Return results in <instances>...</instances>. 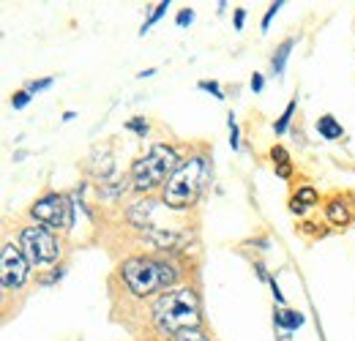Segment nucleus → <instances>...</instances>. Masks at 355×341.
Here are the masks:
<instances>
[{"label": "nucleus", "mask_w": 355, "mask_h": 341, "mask_svg": "<svg viewBox=\"0 0 355 341\" xmlns=\"http://www.w3.org/2000/svg\"><path fill=\"white\" fill-rule=\"evenodd\" d=\"M230 145H232V150H238V123L232 115H230Z\"/></svg>", "instance_id": "a211bd4d"}, {"label": "nucleus", "mask_w": 355, "mask_h": 341, "mask_svg": "<svg viewBox=\"0 0 355 341\" xmlns=\"http://www.w3.org/2000/svg\"><path fill=\"white\" fill-rule=\"evenodd\" d=\"M202 314H200V298L191 287H175L164 292L153 306V325L162 336H173L191 328H200Z\"/></svg>", "instance_id": "f257e3e1"}, {"label": "nucleus", "mask_w": 355, "mask_h": 341, "mask_svg": "<svg viewBox=\"0 0 355 341\" xmlns=\"http://www.w3.org/2000/svg\"><path fill=\"white\" fill-rule=\"evenodd\" d=\"M19 249H22V254L28 256L31 268H49L63 254L60 241L42 224H31V227H25L19 232Z\"/></svg>", "instance_id": "39448f33"}, {"label": "nucleus", "mask_w": 355, "mask_h": 341, "mask_svg": "<svg viewBox=\"0 0 355 341\" xmlns=\"http://www.w3.org/2000/svg\"><path fill=\"white\" fill-rule=\"evenodd\" d=\"M178 167H180V159L175 148L159 142L132 164V186L137 191H153L162 183H167Z\"/></svg>", "instance_id": "7ed1b4c3"}, {"label": "nucleus", "mask_w": 355, "mask_h": 341, "mask_svg": "<svg viewBox=\"0 0 355 341\" xmlns=\"http://www.w3.org/2000/svg\"><path fill=\"white\" fill-rule=\"evenodd\" d=\"M325 216H328V221H331V224H336V227H345V224L350 221L347 202H342V200H334V202H328V208H325Z\"/></svg>", "instance_id": "9d476101"}, {"label": "nucleus", "mask_w": 355, "mask_h": 341, "mask_svg": "<svg viewBox=\"0 0 355 341\" xmlns=\"http://www.w3.org/2000/svg\"><path fill=\"white\" fill-rule=\"evenodd\" d=\"M191 19H194V11H191V8H183V11L178 14V25H180V28H183V25H189Z\"/></svg>", "instance_id": "aec40b11"}, {"label": "nucleus", "mask_w": 355, "mask_h": 341, "mask_svg": "<svg viewBox=\"0 0 355 341\" xmlns=\"http://www.w3.org/2000/svg\"><path fill=\"white\" fill-rule=\"evenodd\" d=\"M205 177H208V161H205L202 156H191V159L183 161V164L173 172V177L164 183V202H167L173 211L189 208V205L200 197V191H202V186H205Z\"/></svg>", "instance_id": "20e7f679"}, {"label": "nucleus", "mask_w": 355, "mask_h": 341, "mask_svg": "<svg viewBox=\"0 0 355 341\" xmlns=\"http://www.w3.org/2000/svg\"><path fill=\"white\" fill-rule=\"evenodd\" d=\"M293 44H295L293 39L279 44V49H276V55H273V74H282V71H284V63H287V58H290Z\"/></svg>", "instance_id": "9b49d317"}, {"label": "nucleus", "mask_w": 355, "mask_h": 341, "mask_svg": "<svg viewBox=\"0 0 355 341\" xmlns=\"http://www.w3.org/2000/svg\"><path fill=\"white\" fill-rule=\"evenodd\" d=\"M175 341H211L200 328H191V331H183V333H178Z\"/></svg>", "instance_id": "4468645a"}, {"label": "nucleus", "mask_w": 355, "mask_h": 341, "mask_svg": "<svg viewBox=\"0 0 355 341\" xmlns=\"http://www.w3.org/2000/svg\"><path fill=\"white\" fill-rule=\"evenodd\" d=\"M167 6H170V3H167V0H164V3H159V8H156V11H153V14H150V19H148V22H145V25H142V36H145V33H148V28H150V25H153V22H156V19H162V14H164V11H167Z\"/></svg>", "instance_id": "2eb2a0df"}, {"label": "nucleus", "mask_w": 355, "mask_h": 341, "mask_svg": "<svg viewBox=\"0 0 355 341\" xmlns=\"http://www.w3.org/2000/svg\"><path fill=\"white\" fill-rule=\"evenodd\" d=\"M317 131H320V137H325V139H339V137H345V128H342V123H339L334 115H322V118L317 121Z\"/></svg>", "instance_id": "1a4fd4ad"}, {"label": "nucleus", "mask_w": 355, "mask_h": 341, "mask_svg": "<svg viewBox=\"0 0 355 341\" xmlns=\"http://www.w3.org/2000/svg\"><path fill=\"white\" fill-rule=\"evenodd\" d=\"M293 112H295V98H293V101L287 104L284 115H282V118L276 121V126H273V131H276V134H284V131H287V126H290V121H293Z\"/></svg>", "instance_id": "f8f14e48"}, {"label": "nucleus", "mask_w": 355, "mask_h": 341, "mask_svg": "<svg viewBox=\"0 0 355 341\" xmlns=\"http://www.w3.org/2000/svg\"><path fill=\"white\" fill-rule=\"evenodd\" d=\"M200 87H202V90H211L216 98H224V93H222V87H219V82H200Z\"/></svg>", "instance_id": "412c9836"}, {"label": "nucleus", "mask_w": 355, "mask_h": 341, "mask_svg": "<svg viewBox=\"0 0 355 341\" xmlns=\"http://www.w3.org/2000/svg\"><path fill=\"white\" fill-rule=\"evenodd\" d=\"M293 200L301 202V205H314V202H317V191H314V189H298V194H295Z\"/></svg>", "instance_id": "ddd939ff"}, {"label": "nucleus", "mask_w": 355, "mask_h": 341, "mask_svg": "<svg viewBox=\"0 0 355 341\" xmlns=\"http://www.w3.org/2000/svg\"><path fill=\"white\" fill-rule=\"evenodd\" d=\"M31 276V262L22 254L19 246L14 243H3V254H0V281L3 290H19Z\"/></svg>", "instance_id": "423d86ee"}, {"label": "nucleus", "mask_w": 355, "mask_h": 341, "mask_svg": "<svg viewBox=\"0 0 355 341\" xmlns=\"http://www.w3.org/2000/svg\"><path fill=\"white\" fill-rule=\"evenodd\" d=\"M49 85H52V80L46 77V80H39V82H31V87H28V90H31V93H42V90H46Z\"/></svg>", "instance_id": "4be33fe9"}, {"label": "nucleus", "mask_w": 355, "mask_h": 341, "mask_svg": "<svg viewBox=\"0 0 355 341\" xmlns=\"http://www.w3.org/2000/svg\"><path fill=\"white\" fill-rule=\"evenodd\" d=\"M31 90H19L14 98H11V104H14V110H22V107H28V101H31Z\"/></svg>", "instance_id": "dca6fc26"}, {"label": "nucleus", "mask_w": 355, "mask_h": 341, "mask_svg": "<svg viewBox=\"0 0 355 341\" xmlns=\"http://www.w3.org/2000/svg\"><path fill=\"white\" fill-rule=\"evenodd\" d=\"M126 126H129V128H134V131H137V134H139V137H145V134H148V123H145V121H142V118H137V121H129V123H126Z\"/></svg>", "instance_id": "6ab92c4d"}, {"label": "nucleus", "mask_w": 355, "mask_h": 341, "mask_svg": "<svg viewBox=\"0 0 355 341\" xmlns=\"http://www.w3.org/2000/svg\"><path fill=\"white\" fill-rule=\"evenodd\" d=\"M243 19H246V14H243V11H235V28H238V30L243 28Z\"/></svg>", "instance_id": "b1692460"}, {"label": "nucleus", "mask_w": 355, "mask_h": 341, "mask_svg": "<svg viewBox=\"0 0 355 341\" xmlns=\"http://www.w3.org/2000/svg\"><path fill=\"white\" fill-rule=\"evenodd\" d=\"M273 320H276V325H279L284 333L298 331V328L304 325V314H298V311H293V308H279V311L273 314Z\"/></svg>", "instance_id": "6e6552de"}, {"label": "nucleus", "mask_w": 355, "mask_h": 341, "mask_svg": "<svg viewBox=\"0 0 355 341\" xmlns=\"http://www.w3.org/2000/svg\"><path fill=\"white\" fill-rule=\"evenodd\" d=\"M282 6H284V3H282V0H276V3H270V8H268L266 19H263V30H268V25H270V19H273V17H276V11H279V8H282Z\"/></svg>", "instance_id": "f3484780"}, {"label": "nucleus", "mask_w": 355, "mask_h": 341, "mask_svg": "<svg viewBox=\"0 0 355 341\" xmlns=\"http://www.w3.org/2000/svg\"><path fill=\"white\" fill-rule=\"evenodd\" d=\"M263 85H266V80H263L260 74H254V77H252V87H254V93H260V90H263Z\"/></svg>", "instance_id": "5701e85b"}, {"label": "nucleus", "mask_w": 355, "mask_h": 341, "mask_svg": "<svg viewBox=\"0 0 355 341\" xmlns=\"http://www.w3.org/2000/svg\"><path fill=\"white\" fill-rule=\"evenodd\" d=\"M31 216L42 227H49V229H69V224H71V202L63 194H46L31 208Z\"/></svg>", "instance_id": "0eeeda50"}, {"label": "nucleus", "mask_w": 355, "mask_h": 341, "mask_svg": "<svg viewBox=\"0 0 355 341\" xmlns=\"http://www.w3.org/2000/svg\"><path fill=\"white\" fill-rule=\"evenodd\" d=\"M121 276L129 287V292L137 298H148L159 290H167L178 281L175 265L170 262H159L150 256H132L121 265Z\"/></svg>", "instance_id": "f03ea898"}]
</instances>
